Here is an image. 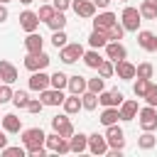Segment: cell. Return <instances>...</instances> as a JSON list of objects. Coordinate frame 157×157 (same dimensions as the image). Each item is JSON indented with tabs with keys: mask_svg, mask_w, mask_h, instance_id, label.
Segmentation results:
<instances>
[{
	"mask_svg": "<svg viewBox=\"0 0 157 157\" xmlns=\"http://www.w3.org/2000/svg\"><path fill=\"white\" fill-rule=\"evenodd\" d=\"M44 142H47V135L42 128H27L22 130V145L27 147L29 155H44Z\"/></svg>",
	"mask_w": 157,
	"mask_h": 157,
	"instance_id": "1",
	"label": "cell"
},
{
	"mask_svg": "<svg viewBox=\"0 0 157 157\" xmlns=\"http://www.w3.org/2000/svg\"><path fill=\"white\" fill-rule=\"evenodd\" d=\"M120 20H123V27H125L128 32H137V29H140V22H142L140 7H125L123 15H120Z\"/></svg>",
	"mask_w": 157,
	"mask_h": 157,
	"instance_id": "2",
	"label": "cell"
},
{
	"mask_svg": "<svg viewBox=\"0 0 157 157\" xmlns=\"http://www.w3.org/2000/svg\"><path fill=\"white\" fill-rule=\"evenodd\" d=\"M83 47L78 44V42H74V44H66V47H61V54H59V59L64 61V64H74V61H78V59H83Z\"/></svg>",
	"mask_w": 157,
	"mask_h": 157,
	"instance_id": "3",
	"label": "cell"
},
{
	"mask_svg": "<svg viewBox=\"0 0 157 157\" xmlns=\"http://www.w3.org/2000/svg\"><path fill=\"white\" fill-rule=\"evenodd\" d=\"M49 54H44V52H37V54H27L25 56V69H29V71H42V69H47L49 66Z\"/></svg>",
	"mask_w": 157,
	"mask_h": 157,
	"instance_id": "4",
	"label": "cell"
},
{
	"mask_svg": "<svg viewBox=\"0 0 157 157\" xmlns=\"http://www.w3.org/2000/svg\"><path fill=\"white\" fill-rule=\"evenodd\" d=\"M47 150H52V152H59V155H64V152H71V147H69V137H64V135H59V132L54 130L52 135H47Z\"/></svg>",
	"mask_w": 157,
	"mask_h": 157,
	"instance_id": "5",
	"label": "cell"
},
{
	"mask_svg": "<svg viewBox=\"0 0 157 157\" xmlns=\"http://www.w3.org/2000/svg\"><path fill=\"white\" fill-rule=\"evenodd\" d=\"M105 140H108V147H118V150H123V147H125V132H123V128H118V123L108 125V130H105Z\"/></svg>",
	"mask_w": 157,
	"mask_h": 157,
	"instance_id": "6",
	"label": "cell"
},
{
	"mask_svg": "<svg viewBox=\"0 0 157 157\" xmlns=\"http://www.w3.org/2000/svg\"><path fill=\"white\" fill-rule=\"evenodd\" d=\"M140 128L142 130H157V110H155V105H145L140 110Z\"/></svg>",
	"mask_w": 157,
	"mask_h": 157,
	"instance_id": "7",
	"label": "cell"
},
{
	"mask_svg": "<svg viewBox=\"0 0 157 157\" xmlns=\"http://www.w3.org/2000/svg\"><path fill=\"white\" fill-rule=\"evenodd\" d=\"M52 128H54L59 135H64V137H71V135H74V125H71V120H69V113H66V115H54V118H52Z\"/></svg>",
	"mask_w": 157,
	"mask_h": 157,
	"instance_id": "8",
	"label": "cell"
},
{
	"mask_svg": "<svg viewBox=\"0 0 157 157\" xmlns=\"http://www.w3.org/2000/svg\"><path fill=\"white\" fill-rule=\"evenodd\" d=\"M49 78H52V76H49V74H44V69H42V71H32V76H29V88L42 93L44 88H49V86H52V81H49Z\"/></svg>",
	"mask_w": 157,
	"mask_h": 157,
	"instance_id": "9",
	"label": "cell"
},
{
	"mask_svg": "<svg viewBox=\"0 0 157 157\" xmlns=\"http://www.w3.org/2000/svg\"><path fill=\"white\" fill-rule=\"evenodd\" d=\"M137 44L145 52H157V34L150 29H137Z\"/></svg>",
	"mask_w": 157,
	"mask_h": 157,
	"instance_id": "10",
	"label": "cell"
},
{
	"mask_svg": "<svg viewBox=\"0 0 157 157\" xmlns=\"http://www.w3.org/2000/svg\"><path fill=\"white\" fill-rule=\"evenodd\" d=\"M115 74H118V78L130 81V78H135V76H137V66H135V64H130L128 59H120V61H115Z\"/></svg>",
	"mask_w": 157,
	"mask_h": 157,
	"instance_id": "11",
	"label": "cell"
},
{
	"mask_svg": "<svg viewBox=\"0 0 157 157\" xmlns=\"http://www.w3.org/2000/svg\"><path fill=\"white\" fill-rule=\"evenodd\" d=\"M71 7L78 17H93L96 15V2L93 0H71Z\"/></svg>",
	"mask_w": 157,
	"mask_h": 157,
	"instance_id": "12",
	"label": "cell"
},
{
	"mask_svg": "<svg viewBox=\"0 0 157 157\" xmlns=\"http://www.w3.org/2000/svg\"><path fill=\"white\" fill-rule=\"evenodd\" d=\"M20 27H22L25 32H37V27H39V15L32 12V10H25V12L20 15Z\"/></svg>",
	"mask_w": 157,
	"mask_h": 157,
	"instance_id": "13",
	"label": "cell"
},
{
	"mask_svg": "<svg viewBox=\"0 0 157 157\" xmlns=\"http://www.w3.org/2000/svg\"><path fill=\"white\" fill-rule=\"evenodd\" d=\"M115 22H118V17H115L113 12H108V10H103V12H98V17L93 20V29H103V32H108Z\"/></svg>",
	"mask_w": 157,
	"mask_h": 157,
	"instance_id": "14",
	"label": "cell"
},
{
	"mask_svg": "<svg viewBox=\"0 0 157 157\" xmlns=\"http://www.w3.org/2000/svg\"><path fill=\"white\" fill-rule=\"evenodd\" d=\"M64 93H61V88H44L42 91V103L44 105H64Z\"/></svg>",
	"mask_w": 157,
	"mask_h": 157,
	"instance_id": "15",
	"label": "cell"
},
{
	"mask_svg": "<svg viewBox=\"0 0 157 157\" xmlns=\"http://www.w3.org/2000/svg\"><path fill=\"white\" fill-rule=\"evenodd\" d=\"M123 101H125V96H123L118 88H113V91H101V93H98V103H103V105H118V108H120Z\"/></svg>",
	"mask_w": 157,
	"mask_h": 157,
	"instance_id": "16",
	"label": "cell"
},
{
	"mask_svg": "<svg viewBox=\"0 0 157 157\" xmlns=\"http://www.w3.org/2000/svg\"><path fill=\"white\" fill-rule=\"evenodd\" d=\"M88 150H91L93 155H105V152H108V140H105V135H98V132L88 135Z\"/></svg>",
	"mask_w": 157,
	"mask_h": 157,
	"instance_id": "17",
	"label": "cell"
},
{
	"mask_svg": "<svg viewBox=\"0 0 157 157\" xmlns=\"http://www.w3.org/2000/svg\"><path fill=\"white\" fill-rule=\"evenodd\" d=\"M42 47H44L42 34H37V32H27V37H25V49H27V54H37V52H42Z\"/></svg>",
	"mask_w": 157,
	"mask_h": 157,
	"instance_id": "18",
	"label": "cell"
},
{
	"mask_svg": "<svg viewBox=\"0 0 157 157\" xmlns=\"http://www.w3.org/2000/svg\"><path fill=\"white\" fill-rule=\"evenodd\" d=\"M105 54H108V59L120 61V59H125V56H128V49H125L120 42H108V44H105Z\"/></svg>",
	"mask_w": 157,
	"mask_h": 157,
	"instance_id": "19",
	"label": "cell"
},
{
	"mask_svg": "<svg viewBox=\"0 0 157 157\" xmlns=\"http://www.w3.org/2000/svg\"><path fill=\"white\" fill-rule=\"evenodd\" d=\"M118 118H120V108L118 105H105L103 108V113H101V123L108 128V125H113V123H118Z\"/></svg>",
	"mask_w": 157,
	"mask_h": 157,
	"instance_id": "20",
	"label": "cell"
},
{
	"mask_svg": "<svg viewBox=\"0 0 157 157\" xmlns=\"http://www.w3.org/2000/svg\"><path fill=\"white\" fill-rule=\"evenodd\" d=\"M69 147H71V152H86L88 150V135H83V132H74L71 137H69Z\"/></svg>",
	"mask_w": 157,
	"mask_h": 157,
	"instance_id": "21",
	"label": "cell"
},
{
	"mask_svg": "<svg viewBox=\"0 0 157 157\" xmlns=\"http://www.w3.org/2000/svg\"><path fill=\"white\" fill-rule=\"evenodd\" d=\"M108 42H110V37H108V32H103V29H93V32L88 34V44H91V49L105 47Z\"/></svg>",
	"mask_w": 157,
	"mask_h": 157,
	"instance_id": "22",
	"label": "cell"
},
{
	"mask_svg": "<svg viewBox=\"0 0 157 157\" xmlns=\"http://www.w3.org/2000/svg\"><path fill=\"white\" fill-rule=\"evenodd\" d=\"M0 76H2L5 83H15V81H17V69H15L10 61L0 59Z\"/></svg>",
	"mask_w": 157,
	"mask_h": 157,
	"instance_id": "23",
	"label": "cell"
},
{
	"mask_svg": "<svg viewBox=\"0 0 157 157\" xmlns=\"http://www.w3.org/2000/svg\"><path fill=\"white\" fill-rule=\"evenodd\" d=\"M137 101H123L120 103V120H132L137 115Z\"/></svg>",
	"mask_w": 157,
	"mask_h": 157,
	"instance_id": "24",
	"label": "cell"
},
{
	"mask_svg": "<svg viewBox=\"0 0 157 157\" xmlns=\"http://www.w3.org/2000/svg\"><path fill=\"white\" fill-rule=\"evenodd\" d=\"M20 128H22V120H20L15 113L2 115V130H5V132H20Z\"/></svg>",
	"mask_w": 157,
	"mask_h": 157,
	"instance_id": "25",
	"label": "cell"
},
{
	"mask_svg": "<svg viewBox=\"0 0 157 157\" xmlns=\"http://www.w3.org/2000/svg\"><path fill=\"white\" fill-rule=\"evenodd\" d=\"M86 88H88V81H86L83 76H78V74H76V76H69V91H71V93H78V96H81Z\"/></svg>",
	"mask_w": 157,
	"mask_h": 157,
	"instance_id": "26",
	"label": "cell"
},
{
	"mask_svg": "<svg viewBox=\"0 0 157 157\" xmlns=\"http://www.w3.org/2000/svg\"><path fill=\"white\" fill-rule=\"evenodd\" d=\"M78 108H83V103H81V96L78 93H71V96H66L64 98V110L71 115V113H78Z\"/></svg>",
	"mask_w": 157,
	"mask_h": 157,
	"instance_id": "27",
	"label": "cell"
},
{
	"mask_svg": "<svg viewBox=\"0 0 157 157\" xmlns=\"http://www.w3.org/2000/svg\"><path fill=\"white\" fill-rule=\"evenodd\" d=\"M140 15L145 20H155L157 17V0H142L140 2Z\"/></svg>",
	"mask_w": 157,
	"mask_h": 157,
	"instance_id": "28",
	"label": "cell"
},
{
	"mask_svg": "<svg viewBox=\"0 0 157 157\" xmlns=\"http://www.w3.org/2000/svg\"><path fill=\"white\" fill-rule=\"evenodd\" d=\"M81 103H83V108H86V110H93V108L98 105V93L86 88V91L81 93Z\"/></svg>",
	"mask_w": 157,
	"mask_h": 157,
	"instance_id": "29",
	"label": "cell"
},
{
	"mask_svg": "<svg viewBox=\"0 0 157 157\" xmlns=\"http://www.w3.org/2000/svg\"><path fill=\"white\" fill-rule=\"evenodd\" d=\"M101 61H103V59H101V54H98L96 49H88V52H83V64H86V66H91V69H98V66H101Z\"/></svg>",
	"mask_w": 157,
	"mask_h": 157,
	"instance_id": "30",
	"label": "cell"
},
{
	"mask_svg": "<svg viewBox=\"0 0 157 157\" xmlns=\"http://www.w3.org/2000/svg\"><path fill=\"white\" fill-rule=\"evenodd\" d=\"M155 142H157V137L152 135V130H145V132L137 137V147H142V150H152Z\"/></svg>",
	"mask_w": 157,
	"mask_h": 157,
	"instance_id": "31",
	"label": "cell"
},
{
	"mask_svg": "<svg viewBox=\"0 0 157 157\" xmlns=\"http://www.w3.org/2000/svg\"><path fill=\"white\" fill-rule=\"evenodd\" d=\"M150 78H142V76H137V81H135V86H132V91H135V96L137 98H145V93H147V88H150Z\"/></svg>",
	"mask_w": 157,
	"mask_h": 157,
	"instance_id": "32",
	"label": "cell"
},
{
	"mask_svg": "<svg viewBox=\"0 0 157 157\" xmlns=\"http://www.w3.org/2000/svg\"><path fill=\"white\" fill-rule=\"evenodd\" d=\"M47 25L52 27V32H54V29H64V27H66V17H64V12H59V10H56Z\"/></svg>",
	"mask_w": 157,
	"mask_h": 157,
	"instance_id": "33",
	"label": "cell"
},
{
	"mask_svg": "<svg viewBox=\"0 0 157 157\" xmlns=\"http://www.w3.org/2000/svg\"><path fill=\"white\" fill-rule=\"evenodd\" d=\"M98 74H101L103 78L113 76V74H115V61H113V59H103V61H101V66H98Z\"/></svg>",
	"mask_w": 157,
	"mask_h": 157,
	"instance_id": "34",
	"label": "cell"
},
{
	"mask_svg": "<svg viewBox=\"0 0 157 157\" xmlns=\"http://www.w3.org/2000/svg\"><path fill=\"white\" fill-rule=\"evenodd\" d=\"M49 81H52V88H64V86H69V76H66L64 71H54Z\"/></svg>",
	"mask_w": 157,
	"mask_h": 157,
	"instance_id": "35",
	"label": "cell"
},
{
	"mask_svg": "<svg viewBox=\"0 0 157 157\" xmlns=\"http://www.w3.org/2000/svg\"><path fill=\"white\" fill-rule=\"evenodd\" d=\"M123 34H125V27H123V22H115V25L108 29V37H110V42H118V39H123Z\"/></svg>",
	"mask_w": 157,
	"mask_h": 157,
	"instance_id": "36",
	"label": "cell"
},
{
	"mask_svg": "<svg viewBox=\"0 0 157 157\" xmlns=\"http://www.w3.org/2000/svg\"><path fill=\"white\" fill-rule=\"evenodd\" d=\"M66 32L64 29H54V34H52V44L56 47V49H61V47H66Z\"/></svg>",
	"mask_w": 157,
	"mask_h": 157,
	"instance_id": "37",
	"label": "cell"
},
{
	"mask_svg": "<svg viewBox=\"0 0 157 157\" xmlns=\"http://www.w3.org/2000/svg\"><path fill=\"white\" fill-rule=\"evenodd\" d=\"M12 103H15L17 108H27V103H29L27 91H15V93H12Z\"/></svg>",
	"mask_w": 157,
	"mask_h": 157,
	"instance_id": "38",
	"label": "cell"
},
{
	"mask_svg": "<svg viewBox=\"0 0 157 157\" xmlns=\"http://www.w3.org/2000/svg\"><path fill=\"white\" fill-rule=\"evenodd\" d=\"M152 71H155V66H152L150 61L137 64V76H142V78H152Z\"/></svg>",
	"mask_w": 157,
	"mask_h": 157,
	"instance_id": "39",
	"label": "cell"
},
{
	"mask_svg": "<svg viewBox=\"0 0 157 157\" xmlns=\"http://www.w3.org/2000/svg\"><path fill=\"white\" fill-rule=\"evenodd\" d=\"M54 12H56V7H54V5H42V7H39V12H37V15H39V20H44V22H49V20H52V15H54Z\"/></svg>",
	"mask_w": 157,
	"mask_h": 157,
	"instance_id": "40",
	"label": "cell"
},
{
	"mask_svg": "<svg viewBox=\"0 0 157 157\" xmlns=\"http://www.w3.org/2000/svg\"><path fill=\"white\" fill-rule=\"evenodd\" d=\"M103 86H105V83H103V76H101V74H98L96 78H88V91L101 93V91H103Z\"/></svg>",
	"mask_w": 157,
	"mask_h": 157,
	"instance_id": "41",
	"label": "cell"
},
{
	"mask_svg": "<svg viewBox=\"0 0 157 157\" xmlns=\"http://www.w3.org/2000/svg\"><path fill=\"white\" fill-rule=\"evenodd\" d=\"M25 152H27V147H20V145L17 147H2V155L5 157H22Z\"/></svg>",
	"mask_w": 157,
	"mask_h": 157,
	"instance_id": "42",
	"label": "cell"
},
{
	"mask_svg": "<svg viewBox=\"0 0 157 157\" xmlns=\"http://www.w3.org/2000/svg\"><path fill=\"white\" fill-rule=\"evenodd\" d=\"M12 88H10V83H0V103H7V101H12Z\"/></svg>",
	"mask_w": 157,
	"mask_h": 157,
	"instance_id": "43",
	"label": "cell"
},
{
	"mask_svg": "<svg viewBox=\"0 0 157 157\" xmlns=\"http://www.w3.org/2000/svg\"><path fill=\"white\" fill-rule=\"evenodd\" d=\"M145 101H147V105H157V86L155 83H150V88L145 93Z\"/></svg>",
	"mask_w": 157,
	"mask_h": 157,
	"instance_id": "44",
	"label": "cell"
},
{
	"mask_svg": "<svg viewBox=\"0 0 157 157\" xmlns=\"http://www.w3.org/2000/svg\"><path fill=\"white\" fill-rule=\"evenodd\" d=\"M42 105H44L42 101H29V103H27V110H29V113H39Z\"/></svg>",
	"mask_w": 157,
	"mask_h": 157,
	"instance_id": "45",
	"label": "cell"
},
{
	"mask_svg": "<svg viewBox=\"0 0 157 157\" xmlns=\"http://www.w3.org/2000/svg\"><path fill=\"white\" fill-rule=\"evenodd\" d=\"M69 5H71V0H54V7H56L59 12H64Z\"/></svg>",
	"mask_w": 157,
	"mask_h": 157,
	"instance_id": "46",
	"label": "cell"
},
{
	"mask_svg": "<svg viewBox=\"0 0 157 157\" xmlns=\"http://www.w3.org/2000/svg\"><path fill=\"white\" fill-rule=\"evenodd\" d=\"M7 20V7H5V2H0V22H5Z\"/></svg>",
	"mask_w": 157,
	"mask_h": 157,
	"instance_id": "47",
	"label": "cell"
},
{
	"mask_svg": "<svg viewBox=\"0 0 157 157\" xmlns=\"http://www.w3.org/2000/svg\"><path fill=\"white\" fill-rule=\"evenodd\" d=\"M93 2H96V7H103V10L110 5V0H93Z\"/></svg>",
	"mask_w": 157,
	"mask_h": 157,
	"instance_id": "48",
	"label": "cell"
},
{
	"mask_svg": "<svg viewBox=\"0 0 157 157\" xmlns=\"http://www.w3.org/2000/svg\"><path fill=\"white\" fill-rule=\"evenodd\" d=\"M2 147H7V137H5V132H0V150Z\"/></svg>",
	"mask_w": 157,
	"mask_h": 157,
	"instance_id": "49",
	"label": "cell"
},
{
	"mask_svg": "<svg viewBox=\"0 0 157 157\" xmlns=\"http://www.w3.org/2000/svg\"><path fill=\"white\" fill-rule=\"evenodd\" d=\"M20 2H25V5H29V2H32V0H20Z\"/></svg>",
	"mask_w": 157,
	"mask_h": 157,
	"instance_id": "50",
	"label": "cell"
},
{
	"mask_svg": "<svg viewBox=\"0 0 157 157\" xmlns=\"http://www.w3.org/2000/svg\"><path fill=\"white\" fill-rule=\"evenodd\" d=\"M0 128H2V118H0Z\"/></svg>",
	"mask_w": 157,
	"mask_h": 157,
	"instance_id": "51",
	"label": "cell"
},
{
	"mask_svg": "<svg viewBox=\"0 0 157 157\" xmlns=\"http://www.w3.org/2000/svg\"><path fill=\"white\" fill-rule=\"evenodd\" d=\"M0 2H7V0H0Z\"/></svg>",
	"mask_w": 157,
	"mask_h": 157,
	"instance_id": "52",
	"label": "cell"
},
{
	"mask_svg": "<svg viewBox=\"0 0 157 157\" xmlns=\"http://www.w3.org/2000/svg\"><path fill=\"white\" fill-rule=\"evenodd\" d=\"M0 81H2V76H0Z\"/></svg>",
	"mask_w": 157,
	"mask_h": 157,
	"instance_id": "53",
	"label": "cell"
},
{
	"mask_svg": "<svg viewBox=\"0 0 157 157\" xmlns=\"http://www.w3.org/2000/svg\"><path fill=\"white\" fill-rule=\"evenodd\" d=\"M44 2H47V0H44Z\"/></svg>",
	"mask_w": 157,
	"mask_h": 157,
	"instance_id": "54",
	"label": "cell"
},
{
	"mask_svg": "<svg viewBox=\"0 0 157 157\" xmlns=\"http://www.w3.org/2000/svg\"><path fill=\"white\" fill-rule=\"evenodd\" d=\"M123 2H125V0H123Z\"/></svg>",
	"mask_w": 157,
	"mask_h": 157,
	"instance_id": "55",
	"label": "cell"
}]
</instances>
